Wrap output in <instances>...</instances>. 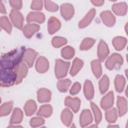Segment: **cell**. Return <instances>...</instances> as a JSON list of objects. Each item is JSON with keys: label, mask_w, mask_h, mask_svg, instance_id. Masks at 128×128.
Listing matches in <instances>:
<instances>
[{"label": "cell", "mask_w": 128, "mask_h": 128, "mask_svg": "<svg viewBox=\"0 0 128 128\" xmlns=\"http://www.w3.org/2000/svg\"><path fill=\"white\" fill-rule=\"evenodd\" d=\"M24 48H20L3 54L0 58L1 70H12L19 64Z\"/></svg>", "instance_id": "cell-1"}, {"label": "cell", "mask_w": 128, "mask_h": 128, "mask_svg": "<svg viewBox=\"0 0 128 128\" xmlns=\"http://www.w3.org/2000/svg\"><path fill=\"white\" fill-rule=\"evenodd\" d=\"M18 76L16 72L11 70H0V86H8L13 84L17 80Z\"/></svg>", "instance_id": "cell-2"}, {"label": "cell", "mask_w": 128, "mask_h": 128, "mask_svg": "<svg viewBox=\"0 0 128 128\" xmlns=\"http://www.w3.org/2000/svg\"><path fill=\"white\" fill-rule=\"evenodd\" d=\"M69 62H64L60 60H58L56 61V72L58 78L64 76L66 74Z\"/></svg>", "instance_id": "cell-3"}, {"label": "cell", "mask_w": 128, "mask_h": 128, "mask_svg": "<svg viewBox=\"0 0 128 128\" xmlns=\"http://www.w3.org/2000/svg\"><path fill=\"white\" fill-rule=\"evenodd\" d=\"M10 16L14 24L18 28H20L22 22V16L21 14L16 10H13L11 11Z\"/></svg>", "instance_id": "cell-4"}, {"label": "cell", "mask_w": 128, "mask_h": 128, "mask_svg": "<svg viewBox=\"0 0 128 128\" xmlns=\"http://www.w3.org/2000/svg\"><path fill=\"white\" fill-rule=\"evenodd\" d=\"M15 68L16 70V74L18 76L16 83L19 82L22 79V78L25 76L26 74L27 69L26 67L24 64H21L20 66H16Z\"/></svg>", "instance_id": "cell-5"}, {"label": "cell", "mask_w": 128, "mask_h": 128, "mask_svg": "<svg viewBox=\"0 0 128 128\" xmlns=\"http://www.w3.org/2000/svg\"><path fill=\"white\" fill-rule=\"evenodd\" d=\"M92 118L89 110H84L80 118V122L82 126H85L90 123Z\"/></svg>", "instance_id": "cell-6"}, {"label": "cell", "mask_w": 128, "mask_h": 128, "mask_svg": "<svg viewBox=\"0 0 128 128\" xmlns=\"http://www.w3.org/2000/svg\"><path fill=\"white\" fill-rule=\"evenodd\" d=\"M48 66V63L47 60L44 58H40L38 60L36 64V69L38 71L43 72L46 71Z\"/></svg>", "instance_id": "cell-7"}, {"label": "cell", "mask_w": 128, "mask_h": 128, "mask_svg": "<svg viewBox=\"0 0 128 128\" xmlns=\"http://www.w3.org/2000/svg\"><path fill=\"white\" fill-rule=\"evenodd\" d=\"M62 12L64 17L66 18H69L72 15V7L70 4L63 5L62 6Z\"/></svg>", "instance_id": "cell-8"}, {"label": "cell", "mask_w": 128, "mask_h": 128, "mask_svg": "<svg viewBox=\"0 0 128 128\" xmlns=\"http://www.w3.org/2000/svg\"><path fill=\"white\" fill-rule=\"evenodd\" d=\"M36 56V53L32 50H28L25 54L24 58L26 61L27 62L29 66H32V64L34 59Z\"/></svg>", "instance_id": "cell-9"}, {"label": "cell", "mask_w": 128, "mask_h": 128, "mask_svg": "<svg viewBox=\"0 0 128 128\" xmlns=\"http://www.w3.org/2000/svg\"><path fill=\"white\" fill-rule=\"evenodd\" d=\"M12 107V102H8L4 104L0 107V116H3L8 114Z\"/></svg>", "instance_id": "cell-10"}, {"label": "cell", "mask_w": 128, "mask_h": 128, "mask_svg": "<svg viewBox=\"0 0 128 128\" xmlns=\"http://www.w3.org/2000/svg\"><path fill=\"white\" fill-rule=\"evenodd\" d=\"M66 104L68 106L72 108L74 112H76L79 107L80 100L78 98H68L66 100Z\"/></svg>", "instance_id": "cell-11"}, {"label": "cell", "mask_w": 128, "mask_h": 128, "mask_svg": "<svg viewBox=\"0 0 128 128\" xmlns=\"http://www.w3.org/2000/svg\"><path fill=\"white\" fill-rule=\"evenodd\" d=\"M108 52V50L106 44L102 41H101L98 48V56L100 58L103 60L106 57Z\"/></svg>", "instance_id": "cell-12"}, {"label": "cell", "mask_w": 128, "mask_h": 128, "mask_svg": "<svg viewBox=\"0 0 128 128\" xmlns=\"http://www.w3.org/2000/svg\"><path fill=\"white\" fill-rule=\"evenodd\" d=\"M60 22L58 21L54 18H52L48 23L49 31L50 33H54L55 31L57 30L60 27Z\"/></svg>", "instance_id": "cell-13"}, {"label": "cell", "mask_w": 128, "mask_h": 128, "mask_svg": "<svg viewBox=\"0 0 128 128\" xmlns=\"http://www.w3.org/2000/svg\"><path fill=\"white\" fill-rule=\"evenodd\" d=\"M0 24L2 28L4 29L8 33L10 32L12 26L6 16H2L0 18Z\"/></svg>", "instance_id": "cell-14"}, {"label": "cell", "mask_w": 128, "mask_h": 128, "mask_svg": "<svg viewBox=\"0 0 128 128\" xmlns=\"http://www.w3.org/2000/svg\"><path fill=\"white\" fill-rule=\"evenodd\" d=\"M22 112L18 108L15 109L14 112L12 116L10 123L14 124V123L20 122L22 120Z\"/></svg>", "instance_id": "cell-15"}, {"label": "cell", "mask_w": 128, "mask_h": 128, "mask_svg": "<svg viewBox=\"0 0 128 128\" xmlns=\"http://www.w3.org/2000/svg\"><path fill=\"white\" fill-rule=\"evenodd\" d=\"M38 26L36 24H29L26 26L24 29V33L27 36H30L36 31L38 30Z\"/></svg>", "instance_id": "cell-16"}, {"label": "cell", "mask_w": 128, "mask_h": 128, "mask_svg": "<svg viewBox=\"0 0 128 128\" xmlns=\"http://www.w3.org/2000/svg\"><path fill=\"white\" fill-rule=\"evenodd\" d=\"M44 16L40 13L32 12L28 17V20H36L38 22H42L44 20Z\"/></svg>", "instance_id": "cell-17"}, {"label": "cell", "mask_w": 128, "mask_h": 128, "mask_svg": "<svg viewBox=\"0 0 128 128\" xmlns=\"http://www.w3.org/2000/svg\"><path fill=\"white\" fill-rule=\"evenodd\" d=\"M112 104V93H110L108 94L105 98H104L102 102V106L104 108H110Z\"/></svg>", "instance_id": "cell-18"}, {"label": "cell", "mask_w": 128, "mask_h": 128, "mask_svg": "<svg viewBox=\"0 0 128 128\" xmlns=\"http://www.w3.org/2000/svg\"><path fill=\"white\" fill-rule=\"evenodd\" d=\"M50 93L46 90H41L38 92V100L40 102H46L49 100Z\"/></svg>", "instance_id": "cell-19"}, {"label": "cell", "mask_w": 128, "mask_h": 128, "mask_svg": "<svg viewBox=\"0 0 128 128\" xmlns=\"http://www.w3.org/2000/svg\"><path fill=\"white\" fill-rule=\"evenodd\" d=\"M110 12H104L102 14V17L104 22L107 25H112L114 22V17L110 14Z\"/></svg>", "instance_id": "cell-20"}, {"label": "cell", "mask_w": 128, "mask_h": 128, "mask_svg": "<svg viewBox=\"0 0 128 128\" xmlns=\"http://www.w3.org/2000/svg\"><path fill=\"white\" fill-rule=\"evenodd\" d=\"M36 106L35 103L33 101H29L27 102L25 106V110L28 115H30L32 114L36 109Z\"/></svg>", "instance_id": "cell-21"}, {"label": "cell", "mask_w": 128, "mask_h": 128, "mask_svg": "<svg viewBox=\"0 0 128 128\" xmlns=\"http://www.w3.org/2000/svg\"><path fill=\"white\" fill-rule=\"evenodd\" d=\"M84 92L88 98L90 99L92 98V96H93L92 86L91 83L88 81H86V82L85 87H84Z\"/></svg>", "instance_id": "cell-22"}, {"label": "cell", "mask_w": 128, "mask_h": 128, "mask_svg": "<svg viewBox=\"0 0 128 128\" xmlns=\"http://www.w3.org/2000/svg\"><path fill=\"white\" fill-rule=\"evenodd\" d=\"M94 10H92L88 13V14L86 16V17L80 23V27H83L86 26L92 18L94 14Z\"/></svg>", "instance_id": "cell-23"}, {"label": "cell", "mask_w": 128, "mask_h": 128, "mask_svg": "<svg viewBox=\"0 0 128 128\" xmlns=\"http://www.w3.org/2000/svg\"><path fill=\"white\" fill-rule=\"evenodd\" d=\"M72 118V114L68 110H66L64 111L62 114V121L66 124H69Z\"/></svg>", "instance_id": "cell-24"}, {"label": "cell", "mask_w": 128, "mask_h": 128, "mask_svg": "<svg viewBox=\"0 0 128 128\" xmlns=\"http://www.w3.org/2000/svg\"><path fill=\"white\" fill-rule=\"evenodd\" d=\"M82 62L80 60L77 58L76 59L74 62L73 66L71 70V74L72 75L76 74L78 72V70L82 66Z\"/></svg>", "instance_id": "cell-25"}, {"label": "cell", "mask_w": 128, "mask_h": 128, "mask_svg": "<svg viewBox=\"0 0 128 128\" xmlns=\"http://www.w3.org/2000/svg\"><path fill=\"white\" fill-rule=\"evenodd\" d=\"M52 112L51 107L49 106H44L41 108L38 114L44 116H48Z\"/></svg>", "instance_id": "cell-26"}, {"label": "cell", "mask_w": 128, "mask_h": 128, "mask_svg": "<svg viewBox=\"0 0 128 128\" xmlns=\"http://www.w3.org/2000/svg\"><path fill=\"white\" fill-rule=\"evenodd\" d=\"M92 68L94 73L96 76L98 78L101 74V68L99 62L98 60H96L92 62Z\"/></svg>", "instance_id": "cell-27"}, {"label": "cell", "mask_w": 128, "mask_h": 128, "mask_svg": "<svg viewBox=\"0 0 128 128\" xmlns=\"http://www.w3.org/2000/svg\"><path fill=\"white\" fill-rule=\"evenodd\" d=\"M74 54V51L72 48L70 47H66L64 48L62 50V54L65 58H70Z\"/></svg>", "instance_id": "cell-28"}, {"label": "cell", "mask_w": 128, "mask_h": 128, "mask_svg": "<svg viewBox=\"0 0 128 128\" xmlns=\"http://www.w3.org/2000/svg\"><path fill=\"white\" fill-rule=\"evenodd\" d=\"M70 84V82L68 80H62L58 82V87L60 90L62 91H66Z\"/></svg>", "instance_id": "cell-29"}, {"label": "cell", "mask_w": 128, "mask_h": 128, "mask_svg": "<svg viewBox=\"0 0 128 128\" xmlns=\"http://www.w3.org/2000/svg\"><path fill=\"white\" fill-rule=\"evenodd\" d=\"M108 86V80L106 76H104L100 82V90L102 92H104L107 89Z\"/></svg>", "instance_id": "cell-30"}, {"label": "cell", "mask_w": 128, "mask_h": 128, "mask_svg": "<svg viewBox=\"0 0 128 128\" xmlns=\"http://www.w3.org/2000/svg\"><path fill=\"white\" fill-rule=\"evenodd\" d=\"M94 40L92 39L86 38L84 40L81 46L82 49H86L90 47L94 44Z\"/></svg>", "instance_id": "cell-31"}, {"label": "cell", "mask_w": 128, "mask_h": 128, "mask_svg": "<svg viewBox=\"0 0 128 128\" xmlns=\"http://www.w3.org/2000/svg\"><path fill=\"white\" fill-rule=\"evenodd\" d=\"M92 108L94 112L95 116H96V122H98L100 120L101 118V114H100V112L98 108L94 104H92Z\"/></svg>", "instance_id": "cell-32"}, {"label": "cell", "mask_w": 128, "mask_h": 128, "mask_svg": "<svg viewBox=\"0 0 128 128\" xmlns=\"http://www.w3.org/2000/svg\"><path fill=\"white\" fill-rule=\"evenodd\" d=\"M66 42V40L62 38H55L53 40V44L55 46H59Z\"/></svg>", "instance_id": "cell-33"}, {"label": "cell", "mask_w": 128, "mask_h": 128, "mask_svg": "<svg viewBox=\"0 0 128 128\" xmlns=\"http://www.w3.org/2000/svg\"><path fill=\"white\" fill-rule=\"evenodd\" d=\"M44 123V120L40 118H34L32 120L31 124L32 126H36L38 125L42 124Z\"/></svg>", "instance_id": "cell-34"}, {"label": "cell", "mask_w": 128, "mask_h": 128, "mask_svg": "<svg viewBox=\"0 0 128 128\" xmlns=\"http://www.w3.org/2000/svg\"><path fill=\"white\" fill-rule=\"evenodd\" d=\"M46 9L50 10H56L58 9V6L56 5L49 2H46Z\"/></svg>", "instance_id": "cell-35"}, {"label": "cell", "mask_w": 128, "mask_h": 128, "mask_svg": "<svg viewBox=\"0 0 128 128\" xmlns=\"http://www.w3.org/2000/svg\"><path fill=\"white\" fill-rule=\"evenodd\" d=\"M80 88V86L78 84H75L70 90V93L72 94H74L79 90Z\"/></svg>", "instance_id": "cell-36"}, {"label": "cell", "mask_w": 128, "mask_h": 128, "mask_svg": "<svg viewBox=\"0 0 128 128\" xmlns=\"http://www.w3.org/2000/svg\"><path fill=\"white\" fill-rule=\"evenodd\" d=\"M20 2H21L20 1H10V3L12 6L18 8H19L21 6Z\"/></svg>", "instance_id": "cell-37"}, {"label": "cell", "mask_w": 128, "mask_h": 128, "mask_svg": "<svg viewBox=\"0 0 128 128\" xmlns=\"http://www.w3.org/2000/svg\"><path fill=\"white\" fill-rule=\"evenodd\" d=\"M42 4L41 2H34L32 6L33 8L39 9L42 8Z\"/></svg>", "instance_id": "cell-38"}, {"label": "cell", "mask_w": 128, "mask_h": 128, "mask_svg": "<svg viewBox=\"0 0 128 128\" xmlns=\"http://www.w3.org/2000/svg\"><path fill=\"white\" fill-rule=\"evenodd\" d=\"M0 12L2 13H6V10H5V8H4V6L3 5L2 3V2H0Z\"/></svg>", "instance_id": "cell-39"}]
</instances>
